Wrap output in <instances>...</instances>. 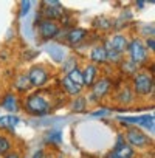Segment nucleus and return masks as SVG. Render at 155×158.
I'll use <instances>...</instances> for the list:
<instances>
[{"label":"nucleus","mask_w":155,"mask_h":158,"mask_svg":"<svg viewBox=\"0 0 155 158\" xmlns=\"http://www.w3.org/2000/svg\"><path fill=\"white\" fill-rule=\"evenodd\" d=\"M50 109L51 107H50L48 101L39 93L30 95L25 101V110L33 116H45L50 113Z\"/></svg>","instance_id":"1"},{"label":"nucleus","mask_w":155,"mask_h":158,"mask_svg":"<svg viewBox=\"0 0 155 158\" xmlns=\"http://www.w3.org/2000/svg\"><path fill=\"white\" fill-rule=\"evenodd\" d=\"M133 90L136 95L147 96L153 92V79L147 73H136L133 77Z\"/></svg>","instance_id":"2"},{"label":"nucleus","mask_w":155,"mask_h":158,"mask_svg":"<svg viewBox=\"0 0 155 158\" xmlns=\"http://www.w3.org/2000/svg\"><path fill=\"white\" fill-rule=\"evenodd\" d=\"M44 10L40 11L44 19L47 20H62L65 16V10L62 8V5L56 0H50V2H44Z\"/></svg>","instance_id":"3"},{"label":"nucleus","mask_w":155,"mask_h":158,"mask_svg":"<svg viewBox=\"0 0 155 158\" xmlns=\"http://www.w3.org/2000/svg\"><path fill=\"white\" fill-rule=\"evenodd\" d=\"M127 51L130 54V59L133 64L140 65L143 62H146L147 59V53H146V48L143 45V42L140 39H133L132 42H129V47H127Z\"/></svg>","instance_id":"4"},{"label":"nucleus","mask_w":155,"mask_h":158,"mask_svg":"<svg viewBox=\"0 0 155 158\" xmlns=\"http://www.w3.org/2000/svg\"><path fill=\"white\" fill-rule=\"evenodd\" d=\"M28 79H30V84L33 87H44L48 81V73L44 67H33L28 71Z\"/></svg>","instance_id":"5"},{"label":"nucleus","mask_w":155,"mask_h":158,"mask_svg":"<svg viewBox=\"0 0 155 158\" xmlns=\"http://www.w3.org/2000/svg\"><path fill=\"white\" fill-rule=\"evenodd\" d=\"M126 139L130 147H146L149 144V138L138 129H129L126 133Z\"/></svg>","instance_id":"6"},{"label":"nucleus","mask_w":155,"mask_h":158,"mask_svg":"<svg viewBox=\"0 0 155 158\" xmlns=\"http://www.w3.org/2000/svg\"><path fill=\"white\" fill-rule=\"evenodd\" d=\"M39 28V33L42 36V39H54L59 33V25L53 20H47V19H42L37 25Z\"/></svg>","instance_id":"7"},{"label":"nucleus","mask_w":155,"mask_h":158,"mask_svg":"<svg viewBox=\"0 0 155 158\" xmlns=\"http://www.w3.org/2000/svg\"><path fill=\"white\" fill-rule=\"evenodd\" d=\"M110 85H112V81H110L109 77H101L99 81L93 82V85H92L93 93H92V95H93L96 99H101V98H104V96L109 93Z\"/></svg>","instance_id":"8"},{"label":"nucleus","mask_w":155,"mask_h":158,"mask_svg":"<svg viewBox=\"0 0 155 158\" xmlns=\"http://www.w3.org/2000/svg\"><path fill=\"white\" fill-rule=\"evenodd\" d=\"M127 47H129V40H127V37L126 36H123V34H115L113 37H112V40L109 42V45H107V48L106 50H113V51H116V53H124L126 50H127Z\"/></svg>","instance_id":"9"},{"label":"nucleus","mask_w":155,"mask_h":158,"mask_svg":"<svg viewBox=\"0 0 155 158\" xmlns=\"http://www.w3.org/2000/svg\"><path fill=\"white\" fill-rule=\"evenodd\" d=\"M87 30H84V28H73V30H70L68 31V34H67V40H68V44L70 45H78V44H81L86 37H87Z\"/></svg>","instance_id":"10"},{"label":"nucleus","mask_w":155,"mask_h":158,"mask_svg":"<svg viewBox=\"0 0 155 158\" xmlns=\"http://www.w3.org/2000/svg\"><path fill=\"white\" fill-rule=\"evenodd\" d=\"M45 51L50 54V57L53 59V60H56V62H64L65 60V50L61 47V45H57V44H48L47 47H45Z\"/></svg>","instance_id":"11"},{"label":"nucleus","mask_w":155,"mask_h":158,"mask_svg":"<svg viewBox=\"0 0 155 158\" xmlns=\"http://www.w3.org/2000/svg\"><path fill=\"white\" fill-rule=\"evenodd\" d=\"M133 147H130L129 144H123L118 149H113V152H110L107 155V158H133Z\"/></svg>","instance_id":"12"},{"label":"nucleus","mask_w":155,"mask_h":158,"mask_svg":"<svg viewBox=\"0 0 155 158\" xmlns=\"http://www.w3.org/2000/svg\"><path fill=\"white\" fill-rule=\"evenodd\" d=\"M81 73H82V85L92 87L93 82H95V77H96V74H98L96 65H87V67L84 68V71H81Z\"/></svg>","instance_id":"13"},{"label":"nucleus","mask_w":155,"mask_h":158,"mask_svg":"<svg viewBox=\"0 0 155 158\" xmlns=\"http://www.w3.org/2000/svg\"><path fill=\"white\" fill-rule=\"evenodd\" d=\"M20 123L19 116L16 115H3V116H0V127H3V129H8V130H14L16 126Z\"/></svg>","instance_id":"14"},{"label":"nucleus","mask_w":155,"mask_h":158,"mask_svg":"<svg viewBox=\"0 0 155 158\" xmlns=\"http://www.w3.org/2000/svg\"><path fill=\"white\" fill-rule=\"evenodd\" d=\"M2 107H3L5 110L11 112V113H16V112L19 110V102H17V98H16L13 93H8V95L3 98V101H2Z\"/></svg>","instance_id":"15"},{"label":"nucleus","mask_w":155,"mask_h":158,"mask_svg":"<svg viewBox=\"0 0 155 158\" xmlns=\"http://www.w3.org/2000/svg\"><path fill=\"white\" fill-rule=\"evenodd\" d=\"M90 59L95 62V64H104L107 62V51L104 47H95L90 53Z\"/></svg>","instance_id":"16"},{"label":"nucleus","mask_w":155,"mask_h":158,"mask_svg":"<svg viewBox=\"0 0 155 158\" xmlns=\"http://www.w3.org/2000/svg\"><path fill=\"white\" fill-rule=\"evenodd\" d=\"M61 84H62V87L67 90V93H68V95H73V96H74V95H79V93H81V90H82V87L76 85L74 82H71L67 76L62 79V82H61Z\"/></svg>","instance_id":"17"},{"label":"nucleus","mask_w":155,"mask_h":158,"mask_svg":"<svg viewBox=\"0 0 155 158\" xmlns=\"http://www.w3.org/2000/svg\"><path fill=\"white\" fill-rule=\"evenodd\" d=\"M136 126H141L150 132L155 130V124H153V115H141L138 116V121H136Z\"/></svg>","instance_id":"18"},{"label":"nucleus","mask_w":155,"mask_h":158,"mask_svg":"<svg viewBox=\"0 0 155 158\" xmlns=\"http://www.w3.org/2000/svg\"><path fill=\"white\" fill-rule=\"evenodd\" d=\"M14 87H16L19 92H27V90L31 87L28 76H27V74H19V76L16 77V81H14Z\"/></svg>","instance_id":"19"},{"label":"nucleus","mask_w":155,"mask_h":158,"mask_svg":"<svg viewBox=\"0 0 155 158\" xmlns=\"http://www.w3.org/2000/svg\"><path fill=\"white\" fill-rule=\"evenodd\" d=\"M133 99H135V95H133V92H132L129 87H124V89L118 93V101H119L121 104H124V106L130 104Z\"/></svg>","instance_id":"20"},{"label":"nucleus","mask_w":155,"mask_h":158,"mask_svg":"<svg viewBox=\"0 0 155 158\" xmlns=\"http://www.w3.org/2000/svg\"><path fill=\"white\" fill-rule=\"evenodd\" d=\"M67 77L70 79L71 82H74L76 85L84 87V85H82V73H81V70H79V68H74L73 71H70V73L67 74Z\"/></svg>","instance_id":"21"},{"label":"nucleus","mask_w":155,"mask_h":158,"mask_svg":"<svg viewBox=\"0 0 155 158\" xmlns=\"http://www.w3.org/2000/svg\"><path fill=\"white\" fill-rule=\"evenodd\" d=\"M47 141L53 143V144H61L62 143V132L57 129H53L47 133Z\"/></svg>","instance_id":"22"},{"label":"nucleus","mask_w":155,"mask_h":158,"mask_svg":"<svg viewBox=\"0 0 155 158\" xmlns=\"http://www.w3.org/2000/svg\"><path fill=\"white\" fill-rule=\"evenodd\" d=\"M71 109H73L74 112H84V110L87 109V99H86L84 96H78V98L73 101Z\"/></svg>","instance_id":"23"},{"label":"nucleus","mask_w":155,"mask_h":158,"mask_svg":"<svg viewBox=\"0 0 155 158\" xmlns=\"http://www.w3.org/2000/svg\"><path fill=\"white\" fill-rule=\"evenodd\" d=\"M74 68H78V62H76V57H68V59H65L64 62H62V71L64 73H70V71H73Z\"/></svg>","instance_id":"24"},{"label":"nucleus","mask_w":155,"mask_h":158,"mask_svg":"<svg viewBox=\"0 0 155 158\" xmlns=\"http://www.w3.org/2000/svg\"><path fill=\"white\" fill-rule=\"evenodd\" d=\"M121 67H123V73H126V74H136L138 65L133 64L132 60H124L121 64Z\"/></svg>","instance_id":"25"},{"label":"nucleus","mask_w":155,"mask_h":158,"mask_svg":"<svg viewBox=\"0 0 155 158\" xmlns=\"http://www.w3.org/2000/svg\"><path fill=\"white\" fill-rule=\"evenodd\" d=\"M11 150V141L3 136V135H0V155H5Z\"/></svg>","instance_id":"26"},{"label":"nucleus","mask_w":155,"mask_h":158,"mask_svg":"<svg viewBox=\"0 0 155 158\" xmlns=\"http://www.w3.org/2000/svg\"><path fill=\"white\" fill-rule=\"evenodd\" d=\"M115 23L110 20V19H107V17H98L96 20H95V27H98V28H103V30H109L110 27H113Z\"/></svg>","instance_id":"27"},{"label":"nucleus","mask_w":155,"mask_h":158,"mask_svg":"<svg viewBox=\"0 0 155 158\" xmlns=\"http://www.w3.org/2000/svg\"><path fill=\"white\" fill-rule=\"evenodd\" d=\"M107 51V60L109 62H113V64H116V62H121V54L119 53H116V51H113V50H106Z\"/></svg>","instance_id":"28"},{"label":"nucleus","mask_w":155,"mask_h":158,"mask_svg":"<svg viewBox=\"0 0 155 158\" xmlns=\"http://www.w3.org/2000/svg\"><path fill=\"white\" fill-rule=\"evenodd\" d=\"M30 8H31V2H20V16L25 17L28 13H30Z\"/></svg>","instance_id":"29"},{"label":"nucleus","mask_w":155,"mask_h":158,"mask_svg":"<svg viewBox=\"0 0 155 158\" xmlns=\"http://www.w3.org/2000/svg\"><path fill=\"white\" fill-rule=\"evenodd\" d=\"M141 34L147 36V39H149V37H153V25H152V23H150V25H144V27L141 28Z\"/></svg>","instance_id":"30"},{"label":"nucleus","mask_w":155,"mask_h":158,"mask_svg":"<svg viewBox=\"0 0 155 158\" xmlns=\"http://www.w3.org/2000/svg\"><path fill=\"white\" fill-rule=\"evenodd\" d=\"M107 115H110V110L109 109H99V110H96V112H93L92 113V116H107Z\"/></svg>","instance_id":"31"},{"label":"nucleus","mask_w":155,"mask_h":158,"mask_svg":"<svg viewBox=\"0 0 155 158\" xmlns=\"http://www.w3.org/2000/svg\"><path fill=\"white\" fill-rule=\"evenodd\" d=\"M123 144H126V139H124V135H123V133H119V135L116 136V143H115V149H118V147H121Z\"/></svg>","instance_id":"32"},{"label":"nucleus","mask_w":155,"mask_h":158,"mask_svg":"<svg viewBox=\"0 0 155 158\" xmlns=\"http://www.w3.org/2000/svg\"><path fill=\"white\" fill-rule=\"evenodd\" d=\"M23 31H27V37H28V39H33V31H31V27H30L28 22H25V25H23Z\"/></svg>","instance_id":"33"},{"label":"nucleus","mask_w":155,"mask_h":158,"mask_svg":"<svg viewBox=\"0 0 155 158\" xmlns=\"http://www.w3.org/2000/svg\"><path fill=\"white\" fill-rule=\"evenodd\" d=\"M144 48H149L150 51H153V48H155V40H153V37H149L147 40H146V47Z\"/></svg>","instance_id":"34"},{"label":"nucleus","mask_w":155,"mask_h":158,"mask_svg":"<svg viewBox=\"0 0 155 158\" xmlns=\"http://www.w3.org/2000/svg\"><path fill=\"white\" fill-rule=\"evenodd\" d=\"M33 158H45V153H44V150L42 149H39L34 155H33Z\"/></svg>","instance_id":"35"},{"label":"nucleus","mask_w":155,"mask_h":158,"mask_svg":"<svg viewBox=\"0 0 155 158\" xmlns=\"http://www.w3.org/2000/svg\"><path fill=\"white\" fill-rule=\"evenodd\" d=\"M5 158H20V155H19V153H16V152H14V153H8V155H6V156H5Z\"/></svg>","instance_id":"36"},{"label":"nucleus","mask_w":155,"mask_h":158,"mask_svg":"<svg viewBox=\"0 0 155 158\" xmlns=\"http://www.w3.org/2000/svg\"><path fill=\"white\" fill-rule=\"evenodd\" d=\"M135 5H136L140 10H143V8H144V5H146V2H141V0H138V2H136Z\"/></svg>","instance_id":"37"}]
</instances>
